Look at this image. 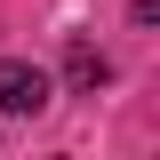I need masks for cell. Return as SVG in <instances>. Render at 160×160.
Instances as JSON below:
<instances>
[{"instance_id": "6da1fadb", "label": "cell", "mask_w": 160, "mask_h": 160, "mask_svg": "<svg viewBox=\"0 0 160 160\" xmlns=\"http://www.w3.org/2000/svg\"><path fill=\"white\" fill-rule=\"evenodd\" d=\"M40 104H48V72L0 56V112H40Z\"/></svg>"}]
</instances>
